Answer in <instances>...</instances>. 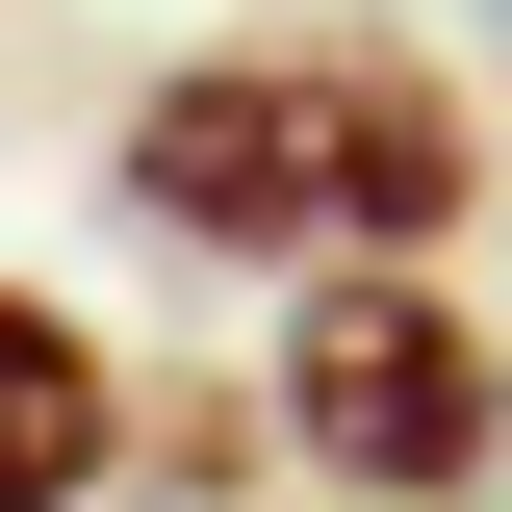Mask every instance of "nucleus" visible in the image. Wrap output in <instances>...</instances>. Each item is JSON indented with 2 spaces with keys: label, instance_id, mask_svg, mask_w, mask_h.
Listing matches in <instances>:
<instances>
[{
  "label": "nucleus",
  "instance_id": "obj_1",
  "mask_svg": "<svg viewBox=\"0 0 512 512\" xmlns=\"http://www.w3.org/2000/svg\"><path fill=\"white\" fill-rule=\"evenodd\" d=\"M461 103L410 52H180L154 103H128V205L180 256H282V282H333V256H436L461 231Z\"/></svg>",
  "mask_w": 512,
  "mask_h": 512
},
{
  "label": "nucleus",
  "instance_id": "obj_2",
  "mask_svg": "<svg viewBox=\"0 0 512 512\" xmlns=\"http://www.w3.org/2000/svg\"><path fill=\"white\" fill-rule=\"evenodd\" d=\"M282 436H308L333 487L436 512V487H487V436H512V359L436 308V256H333L308 308H282Z\"/></svg>",
  "mask_w": 512,
  "mask_h": 512
},
{
  "label": "nucleus",
  "instance_id": "obj_3",
  "mask_svg": "<svg viewBox=\"0 0 512 512\" xmlns=\"http://www.w3.org/2000/svg\"><path fill=\"white\" fill-rule=\"evenodd\" d=\"M128 461V384H103V333L52 308V282H0V512H77Z\"/></svg>",
  "mask_w": 512,
  "mask_h": 512
}]
</instances>
